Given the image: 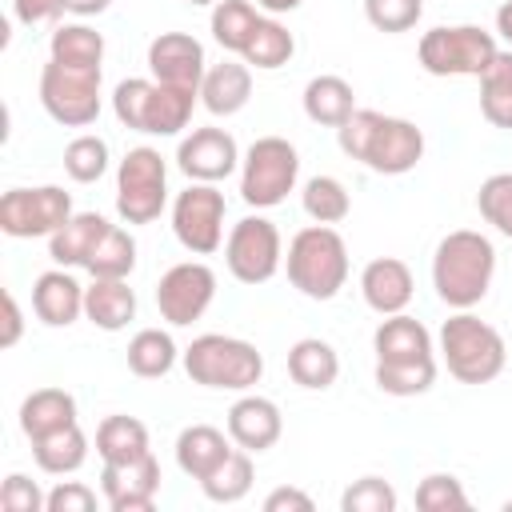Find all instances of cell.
<instances>
[{
	"mask_svg": "<svg viewBox=\"0 0 512 512\" xmlns=\"http://www.w3.org/2000/svg\"><path fill=\"white\" fill-rule=\"evenodd\" d=\"M336 144L348 160L376 176H404L424 160V132L404 116H384L376 108H356L340 128Z\"/></svg>",
	"mask_w": 512,
	"mask_h": 512,
	"instance_id": "6da1fadb",
	"label": "cell"
},
{
	"mask_svg": "<svg viewBox=\"0 0 512 512\" xmlns=\"http://www.w3.org/2000/svg\"><path fill=\"white\" fill-rule=\"evenodd\" d=\"M492 276H496V244L476 228L448 232L432 252V288L452 312L476 308L488 296Z\"/></svg>",
	"mask_w": 512,
	"mask_h": 512,
	"instance_id": "7a4b0ae2",
	"label": "cell"
},
{
	"mask_svg": "<svg viewBox=\"0 0 512 512\" xmlns=\"http://www.w3.org/2000/svg\"><path fill=\"white\" fill-rule=\"evenodd\" d=\"M288 284L308 300H332L348 284V244L332 224H308L284 252Z\"/></svg>",
	"mask_w": 512,
	"mask_h": 512,
	"instance_id": "3957f363",
	"label": "cell"
},
{
	"mask_svg": "<svg viewBox=\"0 0 512 512\" xmlns=\"http://www.w3.org/2000/svg\"><path fill=\"white\" fill-rule=\"evenodd\" d=\"M196 100H200V92L172 88V84L144 80V76H128L112 92V112L132 132H144V136H180L188 128V120H192Z\"/></svg>",
	"mask_w": 512,
	"mask_h": 512,
	"instance_id": "277c9868",
	"label": "cell"
},
{
	"mask_svg": "<svg viewBox=\"0 0 512 512\" xmlns=\"http://www.w3.org/2000/svg\"><path fill=\"white\" fill-rule=\"evenodd\" d=\"M436 344H440L444 368H448L460 384H488V380H496V376L504 372V364H508V344H504V336H500L488 320L472 316V308L452 312V316L440 324Z\"/></svg>",
	"mask_w": 512,
	"mask_h": 512,
	"instance_id": "5b68a950",
	"label": "cell"
},
{
	"mask_svg": "<svg viewBox=\"0 0 512 512\" xmlns=\"http://www.w3.org/2000/svg\"><path fill=\"white\" fill-rule=\"evenodd\" d=\"M184 372L200 388L216 392H248L264 376V356L252 340L224 336V332H204L184 348Z\"/></svg>",
	"mask_w": 512,
	"mask_h": 512,
	"instance_id": "8992f818",
	"label": "cell"
},
{
	"mask_svg": "<svg viewBox=\"0 0 512 512\" xmlns=\"http://www.w3.org/2000/svg\"><path fill=\"white\" fill-rule=\"evenodd\" d=\"M500 44L496 32L480 24H440L428 28L416 44V60L428 76H484L488 64L496 60Z\"/></svg>",
	"mask_w": 512,
	"mask_h": 512,
	"instance_id": "52a82bcc",
	"label": "cell"
},
{
	"mask_svg": "<svg viewBox=\"0 0 512 512\" xmlns=\"http://www.w3.org/2000/svg\"><path fill=\"white\" fill-rule=\"evenodd\" d=\"M300 180V152L284 136H260L240 160V196L248 208H276Z\"/></svg>",
	"mask_w": 512,
	"mask_h": 512,
	"instance_id": "ba28073f",
	"label": "cell"
},
{
	"mask_svg": "<svg viewBox=\"0 0 512 512\" xmlns=\"http://www.w3.org/2000/svg\"><path fill=\"white\" fill-rule=\"evenodd\" d=\"M100 80L104 68L92 64H64L52 60L40 72V104L64 128H88L100 116Z\"/></svg>",
	"mask_w": 512,
	"mask_h": 512,
	"instance_id": "9c48e42d",
	"label": "cell"
},
{
	"mask_svg": "<svg viewBox=\"0 0 512 512\" xmlns=\"http://www.w3.org/2000/svg\"><path fill=\"white\" fill-rule=\"evenodd\" d=\"M168 208V164L156 148H128L116 168V212L124 224H152Z\"/></svg>",
	"mask_w": 512,
	"mask_h": 512,
	"instance_id": "30bf717a",
	"label": "cell"
},
{
	"mask_svg": "<svg viewBox=\"0 0 512 512\" xmlns=\"http://www.w3.org/2000/svg\"><path fill=\"white\" fill-rule=\"evenodd\" d=\"M224 264L240 284H268L284 264L280 228L268 216H244L224 236Z\"/></svg>",
	"mask_w": 512,
	"mask_h": 512,
	"instance_id": "8fae6325",
	"label": "cell"
},
{
	"mask_svg": "<svg viewBox=\"0 0 512 512\" xmlns=\"http://www.w3.org/2000/svg\"><path fill=\"white\" fill-rule=\"evenodd\" d=\"M68 220H72V192H64L60 184L8 188L0 196V232L12 240L52 236Z\"/></svg>",
	"mask_w": 512,
	"mask_h": 512,
	"instance_id": "7c38bea8",
	"label": "cell"
},
{
	"mask_svg": "<svg viewBox=\"0 0 512 512\" xmlns=\"http://www.w3.org/2000/svg\"><path fill=\"white\" fill-rule=\"evenodd\" d=\"M224 216H228V204L216 184L192 180L172 200V232L180 248L192 256H212L216 248H224Z\"/></svg>",
	"mask_w": 512,
	"mask_h": 512,
	"instance_id": "4fadbf2b",
	"label": "cell"
},
{
	"mask_svg": "<svg viewBox=\"0 0 512 512\" xmlns=\"http://www.w3.org/2000/svg\"><path fill=\"white\" fill-rule=\"evenodd\" d=\"M212 300H216V272L204 260H180L156 284L160 320H168L172 328H188L192 320H200L212 308Z\"/></svg>",
	"mask_w": 512,
	"mask_h": 512,
	"instance_id": "5bb4252c",
	"label": "cell"
},
{
	"mask_svg": "<svg viewBox=\"0 0 512 512\" xmlns=\"http://www.w3.org/2000/svg\"><path fill=\"white\" fill-rule=\"evenodd\" d=\"M240 144L228 128H192L176 148V168L196 184H220L240 168Z\"/></svg>",
	"mask_w": 512,
	"mask_h": 512,
	"instance_id": "9a60e30c",
	"label": "cell"
},
{
	"mask_svg": "<svg viewBox=\"0 0 512 512\" xmlns=\"http://www.w3.org/2000/svg\"><path fill=\"white\" fill-rule=\"evenodd\" d=\"M160 492V460L152 452L100 468V496L112 512H152Z\"/></svg>",
	"mask_w": 512,
	"mask_h": 512,
	"instance_id": "2e32d148",
	"label": "cell"
},
{
	"mask_svg": "<svg viewBox=\"0 0 512 512\" xmlns=\"http://www.w3.org/2000/svg\"><path fill=\"white\" fill-rule=\"evenodd\" d=\"M148 72H152V80H160V84L200 92V80H204V72H208L204 44H200L196 36H188V32H160V36L148 44Z\"/></svg>",
	"mask_w": 512,
	"mask_h": 512,
	"instance_id": "e0dca14e",
	"label": "cell"
},
{
	"mask_svg": "<svg viewBox=\"0 0 512 512\" xmlns=\"http://www.w3.org/2000/svg\"><path fill=\"white\" fill-rule=\"evenodd\" d=\"M360 296L376 316H396L412 304L416 296V280L412 268L400 256H376L364 264L360 272Z\"/></svg>",
	"mask_w": 512,
	"mask_h": 512,
	"instance_id": "ac0fdd59",
	"label": "cell"
},
{
	"mask_svg": "<svg viewBox=\"0 0 512 512\" xmlns=\"http://www.w3.org/2000/svg\"><path fill=\"white\" fill-rule=\"evenodd\" d=\"M224 424H228L232 444H236V448H248L252 456L268 452V448L280 440V432H284V416H280L276 400L256 396V392H244V396L228 408V420H224Z\"/></svg>",
	"mask_w": 512,
	"mask_h": 512,
	"instance_id": "d6986e66",
	"label": "cell"
},
{
	"mask_svg": "<svg viewBox=\"0 0 512 512\" xmlns=\"http://www.w3.org/2000/svg\"><path fill=\"white\" fill-rule=\"evenodd\" d=\"M32 312L48 328H68L84 316V284L68 268H48L32 284Z\"/></svg>",
	"mask_w": 512,
	"mask_h": 512,
	"instance_id": "ffe728a7",
	"label": "cell"
},
{
	"mask_svg": "<svg viewBox=\"0 0 512 512\" xmlns=\"http://www.w3.org/2000/svg\"><path fill=\"white\" fill-rule=\"evenodd\" d=\"M372 352H376V360H384V364L428 360V356H436V348H432V332H428L416 316H408V312L384 316V320L376 324V332H372Z\"/></svg>",
	"mask_w": 512,
	"mask_h": 512,
	"instance_id": "44dd1931",
	"label": "cell"
},
{
	"mask_svg": "<svg viewBox=\"0 0 512 512\" xmlns=\"http://www.w3.org/2000/svg\"><path fill=\"white\" fill-rule=\"evenodd\" d=\"M248 100H252V68L240 56L208 64V72L200 80V104L212 116H236Z\"/></svg>",
	"mask_w": 512,
	"mask_h": 512,
	"instance_id": "7402d4cb",
	"label": "cell"
},
{
	"mask_svg": "<svg viewBox=\"0 0 512 512\" xmlns=\"http://www.w3.org/2000/svg\"><path fill=\"white\" fill-rule=\"evenodd\" d=\"M232 452V436H224L220 428L212 424H188L180 436H176V464L184 476H192L196 484L204 476H212Z\"/></svg>",
	"mask_w": 512,
	"mask_h": 512,
	"instance_id": "603a6c76",
	"label": "cell"
},
{
	"mask_svg": "<svg viewBox=\"0 0 512 512\" xmlns=\"http://www.w3.org/2000/svg\"><path fill=\"white\" fill-rule=\"evenodd\" d=\"M108 228H112V224H108L100 212H72V220L48 236V256H52V264H60V268H84Z\"/></svg>",
	"mask_w": 512,
	"mask_h": 512,
	"instance_id": "cb8c5ba5",
	"label": "cell"
},
{
	"mask_svg": "<svg viewBox=\"0 0 512 512\" xmlns=\"http://www.w3.org/2000/svg\"><path fill=\"white\" fill-rule=\"evenodd\" d=\"M304 116L312 124H324V128H340L352 112H356V92L344 76L336 72H320L304 84Z\"/></svg>",
	"mask_w": 512,
	"mask_h": 512,
	"instance_id": "d4e9b609",
	"label": "cell"
},
{
	"mask_svg": "<svg viewBox=\"0 0 512 512\" xmlns=\"http://www.w3.org/2000/svg\"><path fill=\"white\" fill-rule=\"evenodd\" d=\"M84 316L100 332H124L136 320V292L128 280H96L84 288Z\"/></svg>",
	"mask_w": 512,
	"mask_h": 512,
	"instance_id": "484cf974",
	"label": "cell"
},
{
	"mask_svg": "<svg viewBox=\"0 0 512 512\" xmlns=\"http://www.w3.org/2000/svg\"><path fill=\"white\" fill-rule=\"evenodd\" d=\"M288 376H292L300 388H308V392H324V388H332L336 376H340V356H336V348H332L328 340L304 336V340H296V344L288 348Z\"/></svg>",
	"mask_w": 512,
	"mask_h": 512,
	"instance_id": "4316f807",
	"label": "cell"
},
{
	"mask_svg": "<svg viewBox=\"0 0 512 512\" xmlns=\"http://www.w3.org/2000/svg\"><path fill=\"white\" fill-rule=\"evenodd\" d=\"M76 416L80 412H76V396L72 392H64V388H36L20 404V432L28 440H36V436H48L56 428L76 424Z\"/></svg>",
	"mask_w": 512,
	"mask_h": 512,
	"instance_id": "83f0119b",
	"label": "cell"
},
{
	"mask_svg": "<svg viewBox=\"0 0 512 512\" xmlns=\"http://www.w3.org/2000/svg\"><path fill=\"white\" fill-rule=\"evenodd\" d=\"M32 460L48 476H72V472H80L84 460H88V436H84L80 420L68 424V428H56L48 436H36L32 440Z\"/></svg>",
	"mask_w": 512,
	"mask_h": 512,
	"instance_id": "f1b7e54d",
	"label": "cell"
},
{
	"mask_svg": "<svg viewBox=\"0 0 512 512\" xmlns=\"http://www.w3.org/2000/svg\"><path fill=\"white\" fill-rule=\"evenodd\" d=\"M184 352L176 348L172 332L168 328H140L132 340H128V372L140 376V380H160L176 368Z\"/></svg>",
	"mask_w": 512,
	"mask_h": 512,
	"instance_id": "f546056e",
	"label": "cell"
},
{
	"mask_svg": "<svg viewBox=\"0 0 512 512\" xmlns=\"http://www.w3.org/2000/svg\"><path fill=\"white\" fill-rule=\"evenodd\" d=\"M260 20H264V12L252 0H216L212 4V16H208V28H212V40L224 52L240 56L248 48V40H252V32H256Z\"/></svg>",
	"mask_w": 512,
	"mask_h": 512,
	"instance_id": "4dcf8cb0",
	"label": "cell"
},
{
	"mask_svg": "<svg viewBox=\"0 0 512 512\" xmlns=\"http://www.w3.org/2000/svg\"><path fill=\"white\" fill-rule=\"evenodd\" d=\"M152 452L148 448V428L136 416H104L96 424V456L100 464H120V460H136Z\"/></svg>",
	"mask_w": 512,
	"mask_h": 512,
	"instance_id": "1f68e13d",
	"label": "cell"
},
{
	"mask_svg": "<svg viewBox=\"0 0 512 512\" xmlns=\"http://www.w3.org/2000/svg\"><path fill=\"white\" fill-rule=\"evenodd\" d=\"M480 116L492 128L512 132V48H500L480 76Z\"/></svg>",
	"mask_w": 512,
	"mask_h": 512,
	"instance_id": "d6a6232c",
	"label": "cell"
},
{
	"mask_svg": "<svg viewBox=\"0 0 512 512\" xmlns=\"http://www.w3.org/2000/svg\"><path fill=\"white\" fill-rule=\"evenodd\" d=\"M292 56H296V36H292L276 16L264 12V20L256 24V32H252L248 48L240 52V60H244L248 68H256V72H276V68H284Z\"/></svg>",
	"mask_w": 512,
	"mask_h": 512,
	"instance_id": "836d02e7",
	"label": "cell"
},
{
	"mask_svg": "<svg viewBox=\"0 0 512 512\" xmlns=\"http://www.w3.org/2000/svg\"><path fill=\"white\" fill-rule=\"evenodd\" d=\"M252 480H256V468H252V452L248 448H232L228 460L200 480V492L212 500V504H236L252 492Z\"/></svg>",
	"mask_w": 512,
	"mask_h": 512,
	"instance_id": "e575fe53",
	"label": "cell"
},
{
	"mask_svg": "<svg viewBox=\"0 0 512 512\" xmlns=\"http://www.w3.org/2000/svg\"><path fill=\"white\" fill-rule=\"evenodd\" d=\"M48 56L52 60H64V64H92V68H104V36L84 24V20H72V24H60L48 40Z\"/></svg>",
	"mask_w": 512,
	"mask_h": 512,
	"instance_id": "d590c367",
	"label": "cell"
},
{
	"mask_svg": "<svg viewBox=\"0 0 512 512\" xmlns=\"http://www.w3.org/2000/svg\"><path fill=\"white\" fill-rule=\"evenodd\" d=\"M84 268L96 280H128L132 268H136V240H132V232L120 228V224H112L104 232V240L96 244V252L88 256Z\"/></svg>",
	"mask_w": 512,
	"mask_h": 512,
	"instance_id": "8d00e7d4",
	"label": "cell"
},
{
	"mask_svg": "<svg viewBox=\"0 0 512 512\" xmlns=\"http://www.w3.org/2000/svg\"><path fill=\"white\" fill-rule=\"evenodd\" d=\"M436 384V356L428 360H400V364H384L376 360V388L384 396H424Z\"/></svg>",
	"mask_w": 512,
	"mask_h": 512,
	"instance_id": "74e56055",
	"label": "cell"
},
{
	"mask_svg": "<svg viewBox=\"0 0 512 512\" xmlns=\"http://www.w3.org/2000/svg\"><path fill=\"white\" fill-rule=\"evenodd\" d=\"M108 164H112L108 140L96 136V132H80V136H72L68 148H64V172H68V180H76V184H96V180L108 172Z\"/></svg>",
	"mask_w": 512,
	"mask_h": 512,
	"instance_id": "f35d334b",
	"label": "cell"
},
{
	"mask_svg": "<svg viewBox=\"0 0 512 512\" xmlns=\"http://www.w3.org/2000/svg\"><path fill=\"white\" fill-rule=\"evenodd\" d=\"M300 204L312 216V224H340L352 212V196L336 176H312L300 192Z\"/></svg>",
	"mask_w": 512,
	"mask_h": 512,
	"instance_id": "ab89813d",
	"label": "cell"
},
{
	"mask_svg": "<svg viewBox=\"0 0 512 512\" xmlns=\"http://www.w3.org/2000/svg\"><path fill=\"white\" fill-rule=\"evenodd\" d=\"M476 208L484 224H492L500 236L512 240V172H492L476 192Z\"/></svg>",
	"mask_w": 512,
	"mask_h": 512,
	"instance_id": "60d3db41",
	"label": "cell"
},
{
	"mask_svg": "<svg viewBox=\"0 0 512 512\" xmlns=\"http://www.w3.org/2000/svg\"><path fill=\"white\" fill-rule=\"evenodd\" d=\"M416 508L420 512H464L468 508V492L452 472H428L416 484Z\"/></svg>",
	"mask_w": 512,
	"mask_h": 512,
	"instance_id": "b9f144b4",
	"label": "cell"
},
{
	"mask_svg": "<svg viewBox=\"0 0 512 512\" xmlns=\"http://www.w3.org/2000/svg\"><path fill=\"white\" fill-rule=\"evenodd\" d=\"M400 496L384 476H360L344 488L340 512H396Z\"/></svg>",
	"mask_w": 512,
	"mask_h": 512,
	"instance_id": "7bdbcfd3",
	"label": "cell"
},
{
	"mask_svg": "<svg viewBox=\"0 0 512 512\" xmlns=\"http://www.w3.org/2000/svg\"><path fill=\"white\" fill-rule=\"evenodd\" d=\"M424 16V0H364V20L376 32H412Z\"/></svg>",
	"mask_w": 512,
	"mask_h": 512,
	"instance_id": "ee69618b",
	"label": "cell"
},
{
	"mask_svg": "<svg viewBox=\"0 0 512 512\" xmlns=\"http://www.w3.org/2000/svg\"><path fill=\"white\" fill-rule=\"evenodd\" d=\"M0 508L4 512H48V492H40V484L28 480L24 472H12L0 484Z\"/></svg>",
	"mask_w": 512,
	"mask_h": 512,
	"instance_id": "f6af8a7d",
	"label": "cell"
},
{
	"mask_svg": "<svg viewBox=\"0 0 512 512\" xmlns=\"http://www.w3.org/2000/svg\"><path fill=\"white\" fill-rule=\"evenodd\" d=\"M96 508V488L84 480H60L48 492V512H92Z\"/></svg>",
	"mask_w": 512,
	"mask_h": 512,
	"instance_id": "bcb514c9",
	"label": "cell"
},
{
	"mask_svg": "<svg viewBox=\"0 0 512 512\" xmlns=\"http://www.w3.org/2000/svg\"><path fill=\"white\" fill-rule=\"evenodd\" d=\"M60 12H68L64 8V0H12V16L20 20V24H48V20H56Z\"/></svg>",
	"mask_w": 512,
	"mask_h": 512,
	"instance_id": "7dc6e473",
	"label": "cell"
},
{
	"mask_svg": "<svg viewBox=\"0 0 512 512\" xmlns=\"http://www.w3.org/2000/svg\"><path fill=\"white\" fill-rule=\"evenodd\" d=\"M264 512H312V496L300 488H272L264 496Z\"/></svg>",
	"mask_w": 512,
	"mask_h": 512,
	"instance_id": "c3c4849f",
	"label": "cell"
},
{
	"mask_svg": "<svg viewBox=\"0 0 512 512\" xmlns=\"http://www.w3.org/2000/svg\"><path fill=\"white\" fill-rule=\"evenodd\" d=\"M24 332V316H20V304L12 292H4V332H0V348H12Z\"/></svg>",
	"mask_w": 512,
	"mask_h": 512,
	"instance_id": "681fc988",
	"label": "cell"
},
{
	"mask_svg": "<svg viewBox=\"0 0 512 512\" xmlns=\"http://www.w3.org/2000/svg\"><path fill=\"white\" fill-rule=\"evenodd\" d=\"M108 4H112V0H64V8H68L72 16H80V20H88V16H100V12H108Z\"/></svg>",
	"mask_w": 512,
	"mask_h": 512,
	"instance_id": "f907efd6",
	"label": "cell"
},
{
	"mask_svg": "<svg viewBox=\"0 0 512 512\" xmlns=\"http://www.w3.org/2000/svg\"><path fill=\"white\" fill-rule=\"evenodd\" d=\"M496 36L512 48V0H504V4L496 8Z\"/></svg>",
	"mask_w": 512,
	"mask_h": 512,
	"instance_id": "816d5d0a",
	"label": "cell"
},
{
	"mask_svg": "<svg viewBox=\"0 0 512 512\" xmlns=\"http://www.w3.org/2000/svg\"><path fill=\"white\" fill-rule=\"evenodd\" d=\"M304 0H256V8L260 12H268V16H284V12H296Z\"/></svg>",
	"mask_w": 512,
	"mask_h": 512,
	"instance_id": "f5cc1de1",
	"label": "cell"
},
{
	"mask_svg": "<svg viewBox=\"0 0 512 512\" xmlns=\"http://www.w3.org/2000/svg\"><path fill=\"white\" fill-rule=\"evenodd\" d=\"M184 4H192V8H208V4H216V0H184Z\"/></svg>",
	"mask_w": 512,
	"mask_h": 512,
	"instance_id": "db71d44e",
	"label": "cell"
}]
</instances>
